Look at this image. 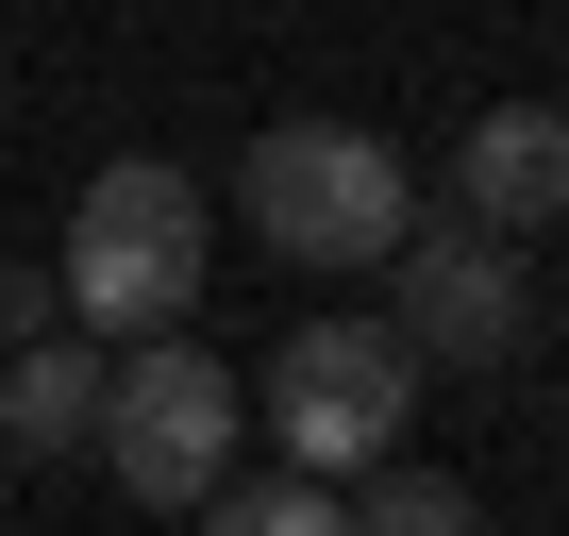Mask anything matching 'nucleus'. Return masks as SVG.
<instances>
[{"instance_id": "1", "label": "nucleus", "mask_w": 569, "mask_h": 536, "mask_svg": "<svg viewBox=\"0 0 569 536\" xmlns=\"http://www.w3.org/2000/svg\"><path fill=\"white\" fill-rule=\"evenodd\" d=\"M201 268H218V218H201V185H184L168 151H118V168H84V201H68L51 302H68V336L134 353V336L201 319Z\"/></svg>"}, {"instance_id": "2", "label": "nucleus", "mask_w": 569, "mask_h": 536, "mask_svg": "<svg viewBox=\"0 0 569 536\" xmlns=\"http://www.w3.org/2000/svg\"><path fill=\"white\" fill-rule=\"evenodd\" d=\"M234 218H251V251L319 268V286H352V268H386V251H402L419 168H402L369 118H268V135L234 151Z\"/></svg>"}, {"instance_id": "3", "label": "nucleus", "mask_w": 569, "mask_h": 536, "mask_svg": "<svg viewBox=\"0 0 569 536\" xmlns=\"http://www.w3.org/2000/svg\"><path fill=\"white\" fill-rule=\"evenodd\" d=\"M234 436H251V386L168 319V336H134V353H101V469H118V503H201L218 469H234Z\"/></svg>"}, {"instance_id": "4", "label": "nucleus", "mask_w": 569, "mask_h": 536, "mask_svg": "<svg viewBox=\"0 0 569 536\" xmlns=\"http://www.w3.org/2000/svg\"><path fill=\"white\" fill-rule=\"evenodd\" d=\"M402 419H419V336H402V319H302V336L268 353V386H251V436H284V453L336 469V486H352Z\"/></svg>"}, {"instance_id": "5", "label": "nucleus", "mask_w": 569, "mask_h": 536, "mask_svg": "<svg viewBox=\"0 0 569 536\" xmlns=\"http://www.w3.org/2000/svg\"><path fill=\"white\" fill-rule=\"evenodd\" d=\"M386 319L419 336V369H502L519 353V319H536V286H519V235H486V218H402V251H386Z\"/></svg>"}, {"instance_id": "6", "label": "nucleus", "mask_w": 569, "mask_h": 536, "mask_svg": "<svg viewBox=\"0 0 569 536\" xmlns=\"http://www.w3.org/2000/svg\"><path fill=\"white\" fill-rule=\"evenodd\" d=\"M452 218L552 235V218H569V118H552V101H486V118L452 135Z\"/></svg>"}, {"instance_id": "7", "label": "nucleus", "mask_w": 569, "mask_h": 536, "mask_svg": "<svg viewBox=\"0 0 569 536\" xmlns=\"http://www.w3.org/2000/svg\"><path fill=\"white\" fill-rule=\"evenodd\" d=\"M0 436H18V453H84L101 436V336H18V353H0Z\"/></svg>"}, {"instance_id": "8", "label": "nucleus", "mask_w": 569, "mask_h": 536, "mask_svg": "<svg viewBox=\"0 0 569 536\" xmlns=\"http://www.w3.org/2000/svg\"><path fill=\"white\" fill-rule=\"evenodd\" d=\"M336 519H352V536H452V519H486V503H469L452 469H419V453L386 436V453H369V469L336 486Z\"/></svg>"}, {"instance_id": "9", "label": "nucleus", "mask_w": 569, "mask_h": 536, "mask_svg": "<svg viewBox=\"0 0 569 536\" xmlns=\"http://www.w3.org/2000/svg\"><path fill=\"white\" fill-rule=\"evenodd\" d=\"M234 536H336V469H302V453H284V469H218L201 486Z\"/></svg>"}, {"instance_id": "10", "label": "nucleus", "mask_w": 569, "mask_h": 536, "mask_svg": "<svg viewBox=\"0 0 569 536\" xmlns=\"http://www.w3.org/2000/svg\"><path fill=\"white\" fill-rule=\"evenodd\" d=\"M68 302H51V268H0V353H18V336H51Z\"/></svg>"}]
</instances>
